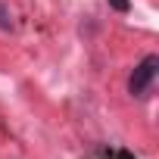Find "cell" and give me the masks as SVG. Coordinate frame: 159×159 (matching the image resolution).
<instances>
[{
    "label": "cell",
    "mask_w": 159,
    "mask_h": 159,
    "mask_svg": "<svg viewBox=\"0 0 159 159\" xmlns=\"http://www.w3.org/2000/svg\"><path fill=\"white\" fill-rule=\"evenodd\" d=\"M156 72H159V56H143L137 66H134V72H131V78H128V94L131 97H147V91L153 88V81H156Z\"/></svg>",
    "instance_id": "obj_1"
},
{
    "label": "cell",
    "mask_w": 159,
    "mask_h": 159,
    "mask_svg": "<svg viewBox=\"0 0 159 159\" xmlns=\"http://www.w3.org/2000/svg\"><path fill=\"white\" fill-rule=\"evenodd\" d=\"M0 28H13V16H10V10H7L3 0H0Z\"/></svg>",
    "instance_id": "obj_2"
},
{
    "label": "cell",
    "mask_w": 159,
    "mask_h": 159,
    "mask_svg": "<svg viewBox=\"0 0 159 159\" xmlns=\"http://www.w3.org/2000/svg\"><path fill=\"white\" fill-rule=\"evenodd\" d=\"M97 159H134V156L125 153V150H112V153H103V156H97Z\"/></svg>",
    "instance_id": "obj_3"
},
{
    "label": "cell",
    "mask_w": 159,
    "mask_h": 159,
    "mask_svg": "<svg viewBox=\"0 0 159 159\" xmlns=\"http://www.w3.org/2000/svg\"><path fill=\"white\" fill-rule=\"evenodd\" d=\"M109 7H112V10H119V13H128V10H131L128 0H109Z\"/></svg>",
    "instance_id": "obj_4"
}]
</instances>
